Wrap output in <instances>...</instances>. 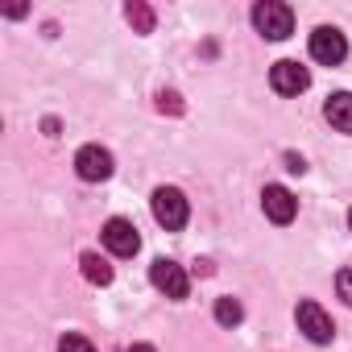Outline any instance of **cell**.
I'll return each mask as SVG.
<instances>
[{"label": "cell", "instance_id": "5", "mask_svg": "<svg viewBox=\"0 0 352 352\" xmlns=\"http://www.w3.org/2000/svg\"><path fill=\"white\" fill-rule=\"evenodd\" d=\"M294 315H298V331H307V340H315V344H331V336H336V323H331V315H327L319 302L302 298Z\"/></svg>", "mask_w": 352, "mask_h": 352}, {"label": "cell", "instance_id": "7", "mask_svg": "<svg viewBox=\"0 0 352 352\" xmlns=\"http://www.w3.org/2000/svg\"><path fill=\"white\" fill-rule=\"evenodd\" d=\"M270 83H274V91H278V96H302V91L311 87V71H307V67H298L294 58H282V63H274Z\"/></svg>", "mask_w": 352, "mask_h": 352}, {"label": "cell", "instance_id": "16", "mask_svg": "<svg viewBox=\"0 0 352 352\" xmlns=\"http://www.w3.org/2000/svg\"><path fill=\"white\" fill-rule=\"evenodd\" d=\"M286 170H294V174H302V170H307V162H302L298 153H286Z\"/></svg>", "mask_w": 352, "mask_h": 352}, {"label": "cell", "instance_id": "3", "mask_svg": "<svg viewBox=\"0 0 352 352\" xmlns=\"http://www.w3.org/2000/svg\"><path fill=\"white\" fill-rule=\"evenodd\" d=\"M149 282L166 294V298H187L191 294V282H187V270L179 261H170V257H157L149 265Z\"/></svg>", "mask_w": 352, "mask_h": 352}, {"label": "cell", "instance_id": "8", "mask_svg": "<svg viewBox=\"0 0 352 352\" xmlns=\"http://www.w3.org/2000/svg\"><path fill=\"white\" fill-rule=\"evenodd\" d=\"M104 245H108V253L112 257H133L137 249H141V236H137V228H133V220H108L104 224Z\"/></svg>", "mask_w": 352, "mask_h": 352}, {"label": "cell", "instance_id": "15", "mask_svg": "<svg viewBox=\"0 0 352 352\" xmlns=\"http://www.w3.org/2000/svg\"><path fill=\"white\" fill-rule=\"evenodd\" d=\"M336 286H340V298L352 307V270H340V274H336Z\"/></svg>", "mask_w": 352, "mask_h": 352}, {"label": "cell", "instance_id": "17", "mask_svg": "<svg viewBox=\"0 0 352 352\" xmlns=\"http://www.w3.org/2000/svg\"><path fill=\"white\" fill-rule=\"evenodd\" d=\"M129 352H153V348H149V344H133Z\"/></svg>", "mask_w": 352, "mask_h": 352}, {"label": "cell", "instance_id": "4", "mask_svg": "<svg viewBox=\"0 0 352 352\" xmlns=\"http://www.w3.org/2000/svg\"><path fill=\"white\" fill-rule=\"evenodd\" d=\"M311 58L323 63V67H340V63L348 58V42H344V34H340L336 25H319V30L311 34Z\"/></svg>", "mask_w": 352, "mask_h": 352}, {"label": "cell", "instance_id": "6", "mask_svg": "<svg viewBox=\"0 0 352 352\" xmlns=\"http://www.w3.org/2000/svg\"><path fill=\"white\" fill-rule=\"evenodd\" d=\"M75 170L83 183H104V179H112V153L104 145H83L75 153Z\"/></svg>", "mask_w": 352, "mask_h": 352}, {"label": "cell", "instance_id": "1", "mask_svg": "<svg viewBox=\"0 0 352 352\" xmlns=\"http://www.w3.org/2000/svg\"><path fill=\"white\" fill-rule=\"evenodd\" d=\"M253 25L270 42H282V38L294 34V13H290V5H282V0H261V5H253Z\"/></svg>", "mask_w": 352, "mask_h": 352}, {"label": "cell", "instance_id": "9", "mask_svg": "<svg viewBox=\"0 0 352 352\" xmlns=\"http://www.w3.org/2000/svg\"><path fill=\"white\" fill-rule=\"evenodd\" d=\"M261 208H265V216H270L274 224H290V220L298 216V199H294L286 187H278V183L261 191Z\"/></svg>", "mask_w": 352, "mask_h": 352}, {"label": "cell", "instance_id": "14", "mask_svg": "<svg viewBox=\"0 0 352 352\" xmlns=\"http://www.w3.org/2000/svg\"><path fill=\"white\" fill-rule=\"evenodd\" d=\"M58 352H96V348H91V340H83V336L67 331V336L58 340Z\"/></svg>", "mask_w": 352, "mask_h": 352}, {"label": "cell", "instance_id": "2", "mask_svg": "<svg viewBox=\"0 0 352 352\" xmlns=\"http://www.w3.org/2000/svg\"><path fill=\"white\" fill-rule=\"evenodd\" d=\"M149 208H153V220H157L166 232H179V228L187 224V216H191L183 191H174V187H157L153 199H149Z\"/></svg>", "mask_w": 352, "mask_h": 352}, {"label": "cell", "instance_id": "10", "mask_svg": "<svg viewBox=\"0 0 352 352\" xmlns=\"http://www.w3.org/2000/svg\"><path fill=\"white\" fill-rule=\"evenodd\" d=\"M323 116L336 133H352V91H336L323 104Z\"/></svg>", "mask_w": 352, "mask_h": 352}, {"label": "cell", "instance_id": "18", "mask_svg": "<svg viewBox=\"0 0 352 352\" xmlns=\"http://www.w3.org/2000/svg\"><path fill=\"white\" fill-rule=\"evenodd\" d=\"M348 228H352V212H348Z\"/></svg>", "mask_w": 352, "mask_h": 352}, {"label": "cell", "instance_id": "12", "mask_svg": "<svg viewBox=\"0 0 352 352\" xmlns=\"http://www.w3.org/2000/svg\"><path fill=\"white\" fill-rule=\"evenodd\" d=\"M241 319H245V311H241V302H236V298H228V294H224V298H216V323L236 327Z\"/></svg>", "mask_w": 352, "mask_h": 352}, {"label": "cell", "instance_id": "11", "mask_svg": "<svg viewBox=\"0 0 352 352\" xmlns=\"http://www.w3.org/2000/svg\"><path fill=\"white\" fill-rule=\"evenodd\" d=\"M79 265H83V278H87V282H96V286H108V282H112V265H108L100 253H83Z\"/></svg>", "mask_w": 352, "mask_h": 352}, {"label": "cell", "instance_id": "13", "mask_svg": "<svg viewBox=\"0 0 352 352\" xmlns=\"http://www.w3.org/2000/svg\"><path fill=\"white\" fill-rule=\"evenodd\" d=\"M124 13H129V21H133V25H137L141 34H149V30H153V13H149L145 5H137V0H133V5H129Z\"/></svg>", "mask_w": 352, "mask_h": 352}]
</instances>
